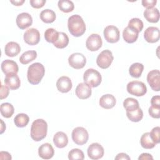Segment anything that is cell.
<instances>
[{
  "mask_svg": "<svg viewBox=\"0 0 160 160\" xmlns=\"http://www.w3.org/2000/svg\"><path fill=\"white\" fill-rule=\"evenodd\" d=\"M115 159L116 160H121V159H128L129 160L130 159V157L126 153H124V152H121V153H119L116 157H115Z\"/></svg>",
  "mask_w": 160,
  "mask_h": 160,
  "instance_id": "f6af8a7d",
  "label": "cell"
},
{
  "mask_svg": "<svg viewBox=\"0 0 160 160\" xmlns=\"http://www.w3.org/2000/svg\"><path fill=\"white\" fill-rule=\"evenodd\" d=\"M68 158L71 160L80 159L82 160L84 158V152L79 149L75 148L71 149L68 153Z\"/></svg>",
  "mask_w": 160,
  "mask_h": 160,
  "instance_id": "74e56055",
  "label": "cell"
},
{
  "mask_svg": "<svg viewBox=\"0 0 160 160\" xmlns=\"http://www.w3.org/2000/svg\"><path fill=\"white\" fill-rule=\"evenodd\" d=\"M138 159L139 160H141V159H142V160H144V159H151L152 160V159H153V158L149 153H142V154H141L139 156Z\"/></svg>",
  "mask_w": 160,
  "mask_h": 160,
  "instance_id": "7dc6e473",
  "label": "cell"
},
{
  "mask_svg": "<svg viewBox=\"0 0 160 160\" xmlns=\"http://www.w3.org/2000/svg\"><path fill=\"white\" fill-rule=\"evenodd\" d=\"M54 151L52 145L49 143H44L39 146L38 149L39 156L44 159H49L54 156Z\"/></svg>",
  "mask_w": 160,
  "mask_h": 160,
  "instance_id": "d6986e66",
  "label": "cell"
},
{
  "mask_svg": "<svg viewBox=\"0 0 160 160\" xmlns=\"http://www.w3.org/2000/svg\"><path fill=\"white\" fill-rule=\"evenodd\" d=\"M69 43V38L68 35L63 32H59V37L57 41L53 43L57 48L62 49L68 46Z\"/></svg>",
  "mask_w": 160,
  "mask_h": 160,
  "instance_id": "d6a6232c",
  "label": "cell"
},
{
  "mask_svg": "<svg viewBox=\"0 0 160 160\" xmlns=\"http://www.w3.org/2000/svg\"><path fill=\"white\" fill-rule=\"evenodd\" d=\"M126 115L128 119L132 122H139L143 117V112L139 107L135 110L131 111H126Z\"/></svg>",
  "mask_w": 160,
  "mask_h": 160,
  "instance_id": "1f68e13d",
  "label": "cell"
},
{
  "mask_svg": "<svg viewBox=\"0 0 160 160\" xmlns=\"http://www.w3.org/2000/svg\"><path fill=\"white\" fill-rule=\"evenodd\" d=\"M68 62L72 68L79 69L84 67L86 63V59L82 53L75 52L70 55L68 58Z\"/></svg>",
  "mask_w": 160,
  "mask_h": 160,
  "instance_id": "ba28073f",
  "label": "cell"
},
{
  "mask_svg": "<svg viewBox=\"0 0 160 160\" xmlns=\"http://www.w3.org/2000/svg\"><path fill=\"white\" fill-rule=\"evenodd\" d=\"M128 92L133 96H142L147 92V88L145 84L139 81H132L127 84Z\"/></svg>",
  "mask_w": 160,
  "mask_h": 160,
  "instance_id": "5b68a950",
  "label": "cell"
},
{
  "mask_svg": "<svg viewBox=\"0 0 160 160\" xmlns=\"http://www.w3.org/2000/svg\"><path fill=\"white\" fill-rule=\"evenodd\" d=\"M151 106L160 107V97L159 96H154L151 99Z\"/></svg>",
  "mask_w": 160,
  "mask_h": 160,
  "instance_id": "ee69618b",
  "label": "cell"
},
{
  "mask_svg": "<svg viewBox=\"0 0 160 160\" xmlns=\"http://www.w3.org/2000/svg\"><path fill=\"white\" fill-rule=\"evenodd\" d=\"M21 51V47L16 42L11 41L6 44L4 48V52L6 56L9 57H14Z\"/></svg>",
  "mask_w": 160,
  "mask_h": 160,
  "instance_id": "7402d4cb",
  "label": "cell"
},
{
  "mask_svg": "<svg viewBox=\"0 0 160 160\" xmlns=\"http://www.w3.org/2000/svg\"><path fill=\"white\" fill-rule=\"evenodd\" d=\"M37 57V52L35 51H28L22 53L19 58V61L22 64H27L34 60Z\"/></svg>",
  "mask_w": 160,
  "mask_h": 160,
  "instance_id": "f1b7e54d",
  "label": "cell"
},
{
  "mask_svg": "<svg viewBox=\"0 0 160 160\" xmlns=\"http://www.w3.org/2000/svg\"><path fill=\"white\" fill-rule=\"evenodd\" d=\"M89 139L87 130L82 127H77L72 130V139L78 145L86 144Z\"/></svg>",
  "mask_w": 160,
  "mask_h": 160,
  "instance_id": "8992f818",
  "label": "cell"
},
{
  "mask_svg": "<svg viewBox=\"0 0 160 160\" xmlns=\"http://www.w3.org/2000/svg\"><path fill=\"white\" fill-rule=\"evenodd\" d=\"M1 69L5 74L10 73L17 74L19 68L15 61L10 59H6L1 63Z\"/></svg>",
  "mask_w": 160,
  "mask_h": 160,
  "instance_id": "ffe728a7",
  "label": "cell"
},
{
  "mask_svg": "<svg viewBox=\"0 0 160 160\" xmlns=\"http://www.w3.org/2000/svg\"><path fill=\"white\" fill-rule=\"evenodd\" d=\"M149 115L153 118L158 119L160 118V107L151 106L149 108Z\"/></svg>",
  "mask_w": 160,
  "mask_h": 160,
  "instance_id": "ab89813d",
  "label": "cell"
},
{
  "mask_svg": "<svg viewBox=\"0 0 160 160\" xmlns=\"http://www.w3.org/2000/svg\"><path fill=\"white\" fill-rule=\"evenodd\" d=\"M83 79L84 82L90 87L96 88L101 84L102 77L101 74L98 71L90 68L84 72Z\"/></svg>",
  "mask_w": 160,
  "mask_h": 160,
  "instance_id": "277c9868",
  "label": "cell"
},
{
  "mask_svg": "<svg viewBox=\"0 0 160 160\" xmlns=\"http://www.w3.org/2000/svg\"><path fill=\"white\" fill-rule=\"evenodd\" d=\"M4 83L10 89L15 90L19 88L21 81L17 74L10 73L6 74Z\"/></svg>",
  "mask_w": 160,
  "mask_h": 160,
  "instance_id": "ac0fdd59",
  "label": "cell"
},
{
  "mask_svg": "<svg viewBox=\"0 0 160 160\" xmlns=\"http://www.w3.org/2000/svg\"><path fill=\"white\" fill-rule=\"evenodd\" d=\"M116 102L115 97L110 94L102 96L99 99V105L104 109H109L112 108Z\"/></svg>",
  "mask_w": 160,
  "mask_h": 160,
  "instance_id": "44dd1931",
  "label": "cell"
},
{
  "mask_svg": "<svg viewBox=\"0 0 160 160\" xmlns=\"http://www.w3.org/2000/svg\"><path fill=\"white\" fill-rule=\"evenodd\" d=\"M59 37V32L53 28H48L44 32V38L46 41L51 43L55 42Z\"/></svg>",
  "mask_w": 160,
  "mask_h": 160,
  "instance_id": "d590c367",
  "label": "cell"
},
{
  "mask_svg": "<svg viewBox=\"0 0 160 160\" xmlns=\"http://www.w3.org/2000/svg\"><path fill=\"white\" fill-rule=\"evenodd\" d=\"M0 111L1 115L3 117L6 118H9L12 116L14 112V109L11 103L4 102L1 104L0 107Z\"/></svg>",
  "mask_w": 160,
  "mask_h": 160,
  "instance_id": "f546056e",
  "label": "cell"
},
{
  "mask_svg": "<svg viewBox=\"0 0 160 160\" xmlns=\"http://www.w3.org/2000/svg\"><path fill=\"white\" fill-rule=\"evenodd\" d=\"M123 106L126 111H131L139 107L138 100L132 98H126L123 102Z\"/></svg>",
  "mask_w": 160,
  "mask_h": 160,
  "instance_id": "e575fe53",
  "label": "cell"
},
{
  "mask_svg": "<svg viewBox=\"0 0 160 160\" xmlns=\"http://www.w3.org/2000/svg\"><path fill=\"white\" fill-rule=\"evenodd\" d=\"M24 40L29 45H36L40 41V33L36 28H30L24 34Z\"/></svg>",
  "mask_w": 160,
  "mask_h": 160,
  "instance_id": "7c38bea8",
  "label": "cell"
},
{
  "mask_svg": "<svg viewBox=\"0 0 160 160\" xmlns=\"http://www.w3.org/2000/svg\"><path fill=\"white\" fill-rule=\"evenodd\" d=\"M147 81L154 91L160 90V72L158 69L152 70L147 75Z\"/></svg>",
  "mask_w": 160,
  "mask_h": 160,
  "instance_id": "30bf717a",
  "label": "cell"
},
{
  "mask_svg": "<svg viewBox=\"0 0 160 160\" xmlns=\"http://www.w3.org/2000/svg\"><path fill=\"white\" fill-rule=\"evenodd\" d=\"M48 124L42 119L34 121L31 126V137L35 141H40L47 135Z\"/></svg>",
  "mask_w": 160,
  "mask_h": 160,
  "instance_id": "7a4b0ae2",
  "label": "cell"
},
{
  "mask_svg": "<svg viewBox=\"0 0 160 160\" xmlns=\"http://www.w3.org/2000/svg\"><path fill=\"white\" fill-rule=\"evenodd\" d=\"M139 32L136 30L127 26L122 32V37L124 40L128 43L134 42L138 38Z\"/></svg>",
  "mask_w": 160,
  "mask_h": 160,
  "instance_id": "cb8c5ba5",
  "label": "cell"
},
{
  "mask_svg": "<svg viewBox=\"0 0 160 160\" xmlns=\"http://www.w3.org/2000/svg\"><path fill=\"white\" fill-rule=\"evenodd\" d=\"M144 69V66L139 62H135L131 65L129 69V72L130 75L136 78H138L141 76V74Z\"/></svg>",
  "mask_w": 160,
  "mask_h": 160,
  "instance_id": "83f0119b",
  "label": "cell"
},
{
  "mask_svg": "<svg viewBox=\"0 0 160 160\" xmlns=\"http://www.w3.org/2000/svg\"><path fill=\"white\" fill-rule=\"evenodd\" d=\"M53 142L57 148H63L67 146L68 143V138L64 132L59 131L54 134L53 137Z\"/></svg>",
  "mask_w": 160,
  "mask_h": 160,
  "instance_id": "603a6c76",
  "label": "cell"
},
{
  "mask_svg": "<svg viewBox=\"0 0 160 160\" xmlns=\"http://www.w3.org/2000/svg\"><path fill=\"white\" fill-rule=\"evenodd\" d=\"M102 44L101 36L98 34H92L90 35L86 42V48L91 51H98Z\"/></svg>",
  "mask_w": 160,
  "mask_h": 160,
  "instance_id": "4fadbf2b",
  "label": "cell"
},
{
  "mask_svg": "<svg viewBox=\"0 0 160 160\" xmlns=\"http://www.w3.org/2000/svg\"><path fill=\"white\" fill-rule=\"evenodd\" d=\"M141 146L144 149H152L156 146V143L152 140L150 132L144 133L140 139Z\"/></svg>",
  "mask_w": 160,
  "mask_h": 160,
  "instance_id": "484cf974",
  "label": "cell"
},
{
  "mask_svg": "<svg viewBox=\"0 0 160 160\" xmlns=\"http://www.w3.org/2000/svg\"><path fill=\"white\" fill-rule=\"evenodd\" d=\"M76 95L81 99H86L89 98L92 93L91 87L85 82L79 83L75 90Z\"/></svg>",
  "mask_w": 160,
  "mask_h": 160,
  "instance_id": "2e32d148",
  "label": "cell"
},
{
  "mask_svg": "<svg viewBox=\"0 0 160 160\" xmlns=\"http://www.w3.org/2000/svg\"><path fill=\"white\" fill-rule=\"evenodd\" d=\"M29 121V116L24 113L18 114L14 119V124L18 128L25 127L28 124Z\"/></svg>",
  "mask_w": 160,
  "mask_h": 160,
  "instance_id": "4dcf8cb0",
  "label": "cell"
},
{
  "mask_svg": "<svg viewBox=\"0 0 160 160\" xmlns=\"http://www.w3.org/2000/svg\"><path fill=\"white\" fill-rule=\"evenodd\" d=\"M68 27L69 32L75 37L82 36L86 31V24L82 17L74 14L68 18Z\"/></svg>",
  "mask_w": 160,
  "mask_h": 160,
  "instance_id": "6da1fadb",
  "label": "cell"
},
{
  "mask_svg": "<svg viewBox=\"0 0 160 160\" xmlns=\"http://www.w3.org/2000/svg\"><path fill=\"white\" fill-rule=\"evenodd\" d=\"M16 24L21 29H25L32 25V16L28 12H22L18 15L16 18Z\"/></svg>",
  "mask_w": 160,
  "mask_h": 160,
  "instance_id": "5bb4252c",
  "label": "cell"
},
{
  "mask_svg": "<svg viewBox=\"0 0 160 160\" xmlns=\"http://www.w3.org/2000/svg\"><path fill=\"white\" fill-rule=\"evenodd\" d=\"M157 2L156 0H142V4L146 9L153 8Z\"/></svg>",
  "mask_w": 160,
  "mask_h": 160,
  "instance_id": "b9f144b4",
  "label": "cell"
},
{
  "mask_svg": "<svg viewBox=\"0 0 160 160\" xmlns=\"http://www.w3.org/2000/svg\"><path fill=\"white\" fill-rule=\"evenodd\" d=\"M159 30L158 28L150 26L144 32V38L145 40L150 43L156 42L159 39Z\"/></svg>",
  "mask_w": 160,
  "mask_h": 160,
  "instance_id": "9a60e30c",
  "label": "cell"
},
{
  "mask_svg": "<svg viewBox=\"0 0 160 160\" xmlns=\"http://www.w3.org/2000/svg\"><path fill=\"white\" fill-rule=\"evenodd\" d=\"M10 2L15 6H21L24 2V0H20V1H10Z\"/></svg>",
  "mask_w": 160,
  "mask_h": 160,
  "instance_id": "c3c4849f",
  "label": "cell"
},
{
  "mask_svg": "<svg viewBox=\"0 0 160 160\" xmlns=\"http://www.w3.org/2000/svg\"><path fill=\"white\" fill-rule=\"evenodd\" d=\"M58 5L59 9L66 13L72 11L74 8V3L69 0H59L58 2Z\"/></svg>",
  "mask_w": 160,
  "mask_h": 160,
  "instance_id": "836d02e7",
  "label": "cell"
},
{
  "mask_svg": "<svg viewBox=\"0 0 160 160\" xmlns=\"http://www.w3.org/2000/svg\"><path fill=\"white\" fill-rule=\"evenodd\" d=\"M72 84L71 80L68 76L60 77L56 82V87L59 91L66 93L69 92L72 88Z\"/></svg>",
  "mask_w": 160,
  "mask_h": 160,
  "instance_id": "e0dca14e",
  "label": "cell"
},
{
  "mask_svg": "<svg viewBox=\"0 0 160 160\" xmlns=\"http://www.w3.org/2000/svg\"><path fill=\"white\" fill-rule=\"evenodd\" d=\"M87 152L88 157L90 159L96 160L101 158L103 156L104 150L100 144L94 142L89 146Z\"/></svg>",
  "mask_w": 160,
  "mask_h": 160,
  "instance_id": "8fae6325",
  "label": "cell"
},
{
  "mask_svg": "<svg viewBox=\"0 0 160 160\" xmlns=\"http://www.w3.org/2000/svg\"><path fill=\"white\" fill-rule=\"evenodd\" d=\"M1 159H11V154L6 151H1L0 152Z\"/></svg>",
  "mask_w": 160,
  "mask_h": 160,
  "instance_id": "bcb514c9",
  "label": "cell"
},
{
  "mask_svg": "<svg viewBox=\"0 0 160 160\" xmlns=\"http://www.w3.org/2000/svg\"><path fill=\"white\" fill-rule=\"evenodd\" d=\"M45 73L44 66L40 62H34L30 65L28 69L27 78L31 84H39Z\"/></svg>",
  "mask_w": 160,
  "mask_h": 160,
  "instance_id": "3957f363",
  "label": "cell"
},
{
  "mask_svg": "<svg viewBox=\"0 0 160 160\" xmlns=\"http://www.w3.org/2000/svg\"><path fill=\"white\" fill-rule=\"evenodd\" d=\"M30 4L34 8L39 9L44 6L46 1V0H30Z\"/></svg>",
  "mask_w": 160,
  "mask_h": 160,
  "instance_id": "60d3db41",
  "label": "cell"
},
{
  "mask_svg": "<svg viewBox=\"0 0 160 160\" xmlns=\"http://www.w3.org/2000/svg\"><path fill=\"white\" fill-rule=\"evenodd\" d=\"M113 59L114 57L112 52L110 50L106 49L102 51L98 55L96 59V63L99 68L102 69H106L110 66Z\"/></svg>",
  "mask_w": 160,
  "mask_h": 160,
  "instance_id": "52a82bcc",
  "label": "cell"
},
{
  "mask_svg": "<svg viewBox=\"0 0 160 160\" xmlns=\"http://www.w3.org/2000/svg\"><path fill=\"white\" fill-rule=\"evenodd\" d=\"M159 131H160V128L159 126L155 127L154 128L151 132V136L152 139V140L154 141V142L156 144H158L159 143V141H160V137H159Z\"/></svg>",
  "mask_w": 160,
  "mask_h": 160,
  "instance_id": "f35d334b",
  "label": "cell"
},
{
  "mask_svg": "<svg viewBox=\"0 0 160 160\" xmlns=\"http://www.w3.org/2000/svg\"><path fill=\"white\" fill-rule=\"evenodd\" d=\"M104 36L108 42L115 43L119 40L120 32L117 27L110 25L104 29Z\"/></svg>",
  "mask_w": 160,
  "mask_h": 160,
  "instance_id": "9c48e42d",
  "label": "cell"
},
{
  "mask_svg": "<svg viewBox=\"0 0 160 160\" xmlns=\"http://www.w3.org/2000/svg\"><path fill=\"white\" fill-rule=\"evenodd\" d=\"M159 10L155 8L146 9L144 11V16L145 19L150 22H158L159 19Z\"/></svg>",
  "mask_w": 160,
  "mask_h": 160,
  "instance_id": "d4e9b609",
  "label": "cell"
},
{
  "mask_svg": "<svg viewBox=\"0 0 160 160\" xmlns=\"http://www.w3.org/2000/svg\"><path fill=\"white\" fill-rule=\"evenodd\" d=\"M40 18L45 23H51L56 19V14L52 10L46 9L40 13Z\"/></svg>",
  "mask_w": 160,
  "mask_h": 160,
  "instance_id": "4316f807",
  "label": "cell"
},
{
  "mask_svg": "<svg viewBox=\"0 0 160 160\" xmlns=\"http://www.w3.org/2000/svg\"><path fill=\"white\" fill-rule=\"evenodd\" d=\"M128 26L139 32L143 28V22L140 19L134 18L129 21Z\"/></svg>",
  "mask_w": 160,
  "mask_h": 160,
  "instance_id": "8d00e7d4",
  "label": "cell"
},
{
  "mask_svg": "<svg viewBox=\"0 0 160 160\" xmlns=\"http://www.w3.org/2000/svg\"><path fill=\"white\" fill-rule=\"evenodd\" d=\"M9 88L6 86L2 85V84H1V95H0V99H5L8 97V94H9Z\"/></svg>",
  "mask_w": 160,
  "mask_h": 160,
  "instance_id": "7bdbcfd3",
  "label": "cell"
}]
</instances>
